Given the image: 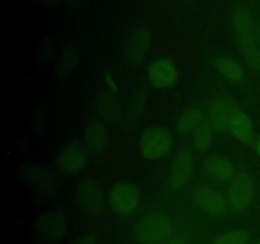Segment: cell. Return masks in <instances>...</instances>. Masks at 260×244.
<instances>
[{
    "mask_svg": "<svg viewBox=\"0 0 260 244\" xmlns=\"http://www.w3.org/2000/svg\"><path fill=\"white\" fill-rule=\"evenodd\" d=\"M255 147H256V152H258V155L260 157V139L258 140V142H256Z\"/></svg>",
    "mask_w": 260,
    "mask_h": 244,
    "instance_id": "obj_30",
    "label": "cell"
},
{
    "mask_svg": "<svg viewBox=\"0 0 260 244\" xmlns=\"http://www.w3.org/2000/svg\"><path fill=\"white\" fill-rule=\"evenodd\" d=\"M18 178L27 186L30 196L38 205L52 200L60 191V178L55 170L35 159H27L18 167Z\"/></svg>",
    "mask_w": 260,
    "mask_h": 244,
    "instance_id": "obj_1",
    "label": "cell"
},
{
    "mask_svg": "<svg viewBox=\"0 0 260 244\" xmlns=\"http://www.w3.org/2000/svg\"><path fill=\"white\" fill-rule=\"evenodd\" d=\"M229 130L231 131L234 137L240 140L246 145H253L255 136H254V127L251 119L245 112L235 111L231 117Z\"/></svg>",
    "mask_w": 260,
    "mask_h": 244,
    "instance_id": "obj_19",
    "label": "cell"
},
{
    "mask_svg": "<svg viewBox=\"0 0 260 244\" xmlns=\"http://www.w3.org/2000/svg\"><path fill=\"white\" fill-rule=\"evenodd\" d=\"M205 169L207 174L216 180H231L235 175L233 163L221 155L208 157L205 162Z\"/></svg>",
    "mask_w": 260,
    "mask_h": 244,
    "instance_id": "obj_20",
    "label": "cell"
},
{
    "mask_svg": "<svg viewBox=\"0 0 260 244\" xmlns=\"http://www.w3.org/2000/svg\"><path fill=\"white\" fill-rule=\"evenodd\" d=\"M149 79L156 88L169 89L177 84L179 74L174 64L168 58H156L149 66Z\"/></svg>",
    "mask_w": 260,
    "mask_h": 244,
    "instance_id": "obj_16",
    "label": "cell"
},
{
    "mask_svg": "<svg viewBox=\"0 0 260 244\" xmlns=\"http://www.w3.org/2000/svg\"><path fill=\"white\" fill-rule=\"evenodd\" d=\"M152 36L147 28L142 27L135 30L127 40L124 47V60L128 65L137 66L145 60L151 47Z\"/></svg>",
    "mask_w": 260,
    "mask_h": 244,
    "instance_id": "obj_13",
    "label": "cell"
},
{
    "mask_svg": "<svg viewBox=\"0 0 260 244\" xmlns=\"http://www.w3.org/2000/svg\"><path fill=\"white\" fill-rule=\"evenodd\" d=\"M203 111L201 107L193 106L185 109L175 124V130L179 135H188L196 130V127L203 121Z\"/></svg>",
    "mask_w": 260,
    "mask_h": 244,
    "instance_id": "obj_22",
    "label": "cell"
},
{
    "mask_svg": "<svg viewBox=\"0 0 260 244\" xmlns=\"http://www.w3.org/2000/svg\"><path fill=\"white\" fill-rule=\"evenodd\" d=\"M215 68L217 73L231 83H241L245 78L244 68L233 56H220L216 58Z\"/></svg>",
    "mask_w": 260,
    "mask_h": 244,
    "instance_id": "obj_21",
    "label": "cell"
},
{
    "mask_svg": "<svg viewBox=\"0 0 260 244\" xmlns=\"http://www.w3.org/2000/svg\"><path fill=\"white\" fill-rule=\"evenodd\" d=\"M196 159L189 149H182L173 159L168 170V186L172 190L178 191L190 182L194 173Z\"/></svg>",
    "mask_w": 260,
    "mask_h": 244,
    "instance_id": "obj_9",
    "label": "cell"
},
{
    "mask_svg": "<svg viewBox=\"0 0 260 244\" xmlns=\"http://www.w3.org/2000/svg\"><path fill=\"white\" fill-rule=\"evenodd\" d=\"M99 240H101V231L93 230L85 233L84 235L78 236L69 244H98Z\"/></svg>",
    "mask_w": 260,
    "mask_h": 244,
    "instance_id": "obj_27",
    "label": "cell"
},
{
    "mask_svg": "<svg viewBox=\"0 0 260 244\" xmlns=\"http://www.w3.org/2000/svg\"><path fill=\"white\" fill-rule=\"evenodd\" d=\"M60 2L61 0H38V3H41L45 7H56Z\"/></svg>",
    "mask_w": 260,
    "mask_h": 244,
    "instance_id": "obj_28",
    "label": "cell"
},
{
    "mask_svg": "<svg viewBox=\"0 0 260 244\" xmlns=\"http://www.w3.org/2000/svg\"><path fill=\"white\" fill-rule=\"evenodd\" d=\"M95 104L102 119L106 124L117 126L119 122H122V119H124L123 106H122L118 96L112 89H101L96 96Z\"/></svg>",
    "mask_w": 260,
    "mask_h": 244,
    "instance_id": "obj_12",
    "label": "cell"
},
{
    "mask_svg": "<svg viewBox=\"0 0 260 244\" xmlns=\"http://www.w3.org/2000/svg\"><path fill=\"white\" fill-rule=\"evenodd\" d=\"M174 140L170 132L162 127H150L145 130L139 139V149L142 157L157 160L170 154Z\"/></svg>",
    "mask_w": 260,
    "mask_h": 244,
    "instance_id": "obj_6",
    "label": "cell"
},
{
    "mask_svg": "<svg viewBox=\"0 0 260 244\" xmlns=\"http://www.w3.org/2000/svg\"><path fill=\"white\" fill-rule=\"evenodd\" d=\"M75 198L79 207L91 218H99L106 211V195L101 183L93 177H84L76 185Z\"/></svg>",
    "mask_w": 260,
    "mask_h": 244,
    "instance_id": "obj_5",
    "label": "cell"
},
{
    "mask_svg": "<svg viewBox=\"0 0 260 244\" xmlns=\"http://www.w3.org/2000/svg\"><path fill=\"white\" fill-rule=\"evenodd\" d=\"M256 244H260V240H259V241H258V243H256Z\"/></svg>",
    "mask_w": 260,
    "mask_h": 244,
    "instance_id": "obj_32",
    "label": "cell"
},
{
    "mask_svg": "<svg viewBox=\"0 0 260 244\" xmlns=\"http://www.w3.org/2000/svg\"><path fill=\"white\" fill-rule=\"evenodd\" d=\"M234 112L235 109H234L231 102L225 97L217 96L210 102L206 119L210 122L216 132H221L229 129Z\"/></svg>",
    "mask_w": 260,
    "mask_h": 244,
    "instance_id": "obj_18",
    "label": "cell"
},
{
    "mask_svg": "<svg viewBox=\"0 0 260 244\" xmlns=\"http://www.w3.org/2000/svg\"><path fill=\"white\" fill-rule=\"evenodd\" d=\"M250 234L246 230H234L218 236L212 244H248Z\"/></svg>",
    "mask_w": 260,
    "mask_h": 244,
    "instance_id": "obj_26",
    "label": "cell"
},
{
    "mask_svg": "<svg viewBox=\"0 0 260 244\" xmlns=\"http://www.w3.org/2000/svg\"><path fill=\"white\" fill-rule=\"evenodd\" d=\"M254 198L253 179L246 172H239L233 177L229 187V205L235 211H244L251 205Z\"/></svg>",
    "mask_w": 260,
    "mask_h": 244,
    "instance_id": "obj_10",
    "label": "cell"
},
{
    "mask_svg": "<svg viewBox=\"0 0 260 244\" xmlns=\"http://www.w3.org/2000/svg\"><path fill=\"white\" fill-rule=\"evenodd\" d=\"M168 244H180V243H178V241H173V243H168Z\"/></svg>",
    "mask_w": 260,
    "mask_h": 244,
    "instance_id": "obj_31",
    "label": "cell"
},
{
    "mask_svg": "<svg viewBox=\"0 0 260 244\" xmlns=\"http://www.w3.org/2000/svg\"><path fill=\"white\" fill-rule=\"evenodd\" d=\"M58 50L56 41L52 36H47L41 41L40 46L37 48V63L40 66L47 68L51 63H55L56 56H57Z\"/></svg>",
    "mask_w": 260,
    "mask_h": 244,
    "instance_id": "obj_24",
    "label": "cell"
},
{
    "mask_svg": "<svg viewBox=\"0 0 260 244\" xmlns=\"http://www.w3.org/2000/svg\"><path fill=\"white\" fill-rule=\"evenodd\" d=\"M256 40H258V43L260 46V24L258 25V28H256Z\"/></svg>",
    "mask_w": 260,
    "mask_h": 244,
    "instance_id": "obj_29",
    "label": "cell"
},
{
    "mask_svg": "<svg viewBox=\"0 0 260 244\" xmlns=\"http://www.w3.org/2000/svg\"><path fill=\"white\" fill-rule=\"evenodd\" d=\"M173 233V221L162 212H150L142 216L134 228L139 244H160Z\"/></svg>",
    "mask_w": 260,
    "mask_h": 244,
    "instance_id": "obj_4",
    "label": "cell"
},
{
    "mask_svg": "<svg viewBox=\"0 0 260 244\" xmlns=\"http://www.w3.org/2000/svg\"><path fill=\"white\" fill-rule=\"evenodd\" d=\"M108 201L111 207L118 215L128 216L139 208L141 195L135 183L122 180V182H117L109 190Z\"/></svg>",
    "mask_w": 260,
    "mask_h": 244,
    "instance_id": "obj_8",
    "label": "cell"
},
{
    "mask_svg": "<svg viewBox=\"0 0 260 244\" xmlns=\"http://www.w3.org/2000/svg\"><path fill=\"white\" fill-rule=\"evenodd\" d=\"M231 25L245 64L253 71H260V46L250 12L243 5L234 8L231 13Z\"/></svg>",
    "mask_w": 260,
    "mask_h": 244,
    "instance_id": "obj_2",
    "label": "cell"
},
{
    "mask_svg": "<svg viewBox=\"0 0 260 244\" xmlns=\"http://www.w3.org/2000/svg\"><path fill=\"white\" fill-rule=\"evenodd\" d=\"M215 129L211 126L210 122L207 119H203L197 127H196L194 131L192 132V140L193 145L197 150L201 151H205L208 147L212 145L213 137H215Z\"/></svg>",
    "mask_w": 260,
    "mask_h": 244,
    "instance_id": "obj_23",
    "label": "cell"
},
{
    "mask_svg": "<svg viewBox=\"0 0 260 244\" xmlns=\"http://www.w3.org/2000/svg\"><path fill=\"white\" fill-rule=\"evenodd\" d=\"M149 92L144 86H136L131 90L124 106V122L128 127H135L144 116L149 104Z\"/></svg>",
    "mask_w": 260,
    "mask_h": 244,
    "instance_id": "obj_17",
    "label": "cell"
},
{
    "mask_svg": "<svg viewBox=\"0 0 260 244\" xmlns=\"http://www.w3.org/2000/svg\"><path fill=\"white\" fill-rule=\"evenodd\" d=\"M109 142H111V135L106 122L91 119L86 124L84 130V146L86 147L89 154L101 157L107 151Z\"/></svg>",
    "mask_w": 260,
    "mask_h": 244,
    "instance_id": "obj_11",
    "label": "cell"
},
{
    "mask_svg": "<svg viewBox=\"0 0 260 244\" xmlns=\"http://www.w3.org/2000/svg\"><path fill=\"white\" fill-rule=\"evenodd\" d=\"M196 205L202 211L212 216L225 215L229 208V201L217 188L211 186L198 187L194 192Z\"/></svg>",
    "mask_w": 260,
    "mask_h": 244,
    "instance_id": "obj_14",
    "label": "cell"
},
{
    "mask_svg": "<svg viewBox=\"0 0 260 244\" xmlns=\"http://www.w3.org/2000/svg\"><path fill=\"white\" fill-rule=\"evenodd\" d=\"M47 126V111L45 104H37L30 114V129L36 137H42Z\"/></svg>",
    "mask_w": 260,
    "mask_h": 244,
    "instance_id": "obj_25",
    "label": "cell"
},
{
    "mask_svg": "<svg viewBox=\"0 0 260 244\" xmlns=\"http://www.w3.org/2000/svg\"><path fill=\"white\" fill-rule=\"evenodd\" d=\"M70 215L62 206L41 211L32 223V235L38 244H61L70 230Z\"/></svg>",
    "mask_w": 260,
    "mask_h": 244,
    "instance_id": "obj_3",
    "label": "cell"
},
{
    "mask_svg": "<svg viewBox=\"0 0 260 244\" xmlns=\"http://www.w3.org/2000/svg\"><path fill=\"white\" fill-rule=\"evenodd\" d=\"M88 164V150L78 141H68L58 147L55 155V165L66 177H73L85 169Z\"/></svg>",
    "mask_w": 260,
    "mask_h": 244,
    "instance_id": "obj_7",
    "label": "cell"
},
{
    "mask_svg": "<svg viewBox=\"0 0 260 244\" xmlns=\"http://www.w3.org/2000/svg\"><path fill=\"white\" fill-rule=\"evenodd\" d=\"M80 61L79 46L74 41H66L58 50L55 60V76L58 81H65L76 70Z\"/></svg>",
    "mask_w": 260,
    "mask_h": 244,
    "instance_id": "obj_15",
    "label": "cell"
}]
</instances>
